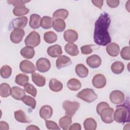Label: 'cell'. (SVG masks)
Instances as JSON below:
<instances>
[{
    "mask_svg": "<svg viewBox=\"0 0 130 130\" xmlns=\"http://www.w3.org/2000/svg\"><path fill=\"white\" fill-rule=\"evenodd\" d=\"M52 108L49 105H44L42 106L39 111V115L40 117L45 120L50 118L52 116Z\"/></svg>",
    "mask_w": 130,
    "mask_h": 130,
    "instance_id": "cell-18",
    "label": "cell"
},
{
    "mask_svg": "<svg viewBox=\"0 0 130 130\" xmlns=\"http://www.w3.org/2000/svg\"><path fill=\"white\" fill-rule=\"evenodd\" d=\"M93 46V45H87L83 46L81 47V53L83 54L87 55L91 53L93 51L91 46Z\"/></svg>",
    "mask_w": 130,
    "mask_h": 130,
    "instance_id": "cell-43",
    "label": "cell"
},
{
    "mask_svg": "<svg viewBox=\"0 0 130 130\" xmlns=\"http://www.w3.org/2000/svg\"><path fill=\"white\" fill-rule=\"evenodd\" d=\"M111 18L106 12H103L95 22L93 40L100 46H105L111 43V38L108 32Z\"/></svg>",
    "mask_w": 130,
    "mask_h": 130,
    "instance_id": "cell-1",
    "label": "cell"
},
{
    "mask_svg": "<svg viewBox=\"0 0 130 130\" xmlns=\"http://www.w3.org/2000/svg\"><path fill=\"white\" fill-rule=\"evenodd\" d=\"M72 122V118L68 115L64 116L59 120V125L60 127L63 130L69 129Z\"/></svg>",
    "mask_w": 130,
    "mask_h": 130,
    "instance_id": "cell-23",
    "label": "cell"
},
{
    "mask_svg": "<svg viewBox=\"0 0 130 130\" xmlns=\"http://www.w3.org/2000/svg\"><path fill=\"white\" fill-rule=\"evenodd\" d=\"M12 74V69L8 65L2 66L1 69V76L4 79H7L10 77Z\"/></svg>",
    "mask_w": 130,
    "mask_h": 130,
    "instance_id": "cell-38",
    "label": "cell"
},
{
    "mask_svg": "<svg viewBox=\"0 0 130 130\" xmlns=\"http://www.w3.org/2000/svg\"><path fill=\"white\" fill-rule=\"evenodd\" d=\"M47 54L51 57H57L59 56L62 53L61 47L58 44L50 46L47 48Z\"/></svg>",
    "mask_w": 130,
    "mask_h": 130,
    "instance_id": "cell-16",
    "label": "cell"
},
{
    "mask_svg": "<svg viewBox=\"0 0 130 130\" xmlns=\"http://www.w3.org/2000/svg\"><path fill=\"white\" fill-rule=\"evenodd\" d=\"M20 54L22 57L27 59H31L35 55V51L33 47L26 46L21 49Z\"/></svg>",
    "mask_w": 130,
    "mask_h": 130,
    "instance_id": "cell-26",
    "label": "cell"
},
{
    "mask_svg": "<svg viewBox=\"0 0 130 130\" xmlns=\"http://www.w3.org/2000/svg\"><path fill=\"white\" fill-rule=\"evenodd\" d=\"M80 104L77 102H72L69 100L64 101L62 103V108L67 115L72 117L78 110Z\"/></svg>",
    "mask_w": 130,
    "mask_h": 130,
    "instance_id": "cell-4",
    "label": "cell"
},
{
    "mask_svg": "<svg viewBox=\"0 0 130 130\" xmlns=\"http://www.w3.org/2000/svg\"><path fill=\"white\" fill-rule=\"evenodd\" d=\"M114 109L112 108H110V107H108L104 108L101 111L100 115L101 116L102 120L104 123H111L114 120Z\"/></svg>",
    "mask_w": 130,
    "mask_h": 130,
    "instance_id": "cell-6",
    "label": "cell"
},
{
    "mask_svg": "<svg viewBox=\"0 0 130 130\" xmlns=\"http://www.w3.org/2000/svg\"><path fill=\"white\" fill-rule=\"evenodd\" d=\"M28 19L26 16L20 17L14 19L12 22V26L14 29H23L27 23Z\"/></svg>",
    "mask_w": 130,
    "mask_h": 130,
    "instance_id": "cell-15",
    "label": "cell"
},
{
    "mask_svg": "<svg viewBox=\"0 0 130 130\" xmlns=\"http://www.w3.org/2000/svg\"><path fill=\"white\" fill-rule=\"evenodd\" d=\"M31 79L34 83L39 87H43L46 83L45 78L43 76L36 72L32 73Z\"/></svg>",
    "mask_w": 130,
    "mask_h": 130,
    "instance_id": "cell-21",
    "label": "cell"
},
{
    "mask_svg": "<svg viewBox=\"0 0 130 130\" xmlns=\"http://www.w3.org/2000/svg\"><path fill=\"white\" fill-rule=\"evenodd\" d=\"M23 103L27 106L30 107L32 109H35L36 106V100L29 95H25L22 100Z\"/></svg>",
    "mask_w": 130,
    "mask_h": 130,
    "instance_id": "cell-39",
    "label": "cell"
},
{
    "mask_svg": "<svg viewBox=\"0 0 130 130\" xmlns=\"http://www.w3.org/2000/svg\"><path fill=\"white\" fill-rule=\"evenodd\" d=\"M92 3L96 7L99 8V9H101L103 5V3L104 1L103 0H101V1H91Z\"/></svg>",
    "mask_w": 130,
    "mask_h": 130,
    "instance_id": "cell-47",
    "label": "cell"
},
{
    "mask_svg": "<svg viewBox=\"0 0 130 130\" xmlns=\"http://www.w3.org/2000/svg\"><path fill=\"white\" fill-rule=\"evenodd\" d=\"M64 50L68 54L73 56L77 55L79 53L78 46L73 43H67L64 46Z\"/></svg>",
    "mask_w": 130,
    "mask_h": 130,
    "instance_id": "cell-22",
    "label": "cell"
},
{
    "mask_svg": "<svg viewBox=\"0 0 130 130\" xmlns=\"http://www.w3.org/2000/svg\"><path fill=\"white\" fill-rule=\"evenodd\" d=\"M49 86L51 90L54 92H59L62 90L63 85L61 82L57 79L52 78L50 80Z\"/></svg>",
    "mask_w": 130,
    "mask_h": 130,
    "instance_id": "cell-24",
    "label": "cell"
},
{
    "mask_svg": "<svg viewBox=\"0 0 130 130\" xmlns=\"http://www.w3.org/2000/svg\"><path fill=\"white\" fill-rule=\"evenodd\" d=\"M81 129V125L78 123H75L71 125L69 128L70 130H80Z\"/></svg>",
    "mask_w": 130,
    "mask_h": 130,
    "instance_id": "cell-48",
    "label": "cell"
},
{
    "mask_svg": "<svg viewBox=\"0 0 130 130\" xmlns=\"http://www.w3.org/2000/svg\"><path fill=\"white\" fill-rule=\"evenodd\" d=\"M29 78L28 76L24 74H19L17 75L15 79V83L19 85L24 86V85L28 83Z\"/></svg>",
    "mask_w": 130,
    "mask_h": 130,
    "instance_id": "cell-37",
    "label": "cell"
},
{
    "mask_svg": "<svg viewBox=\"0 0 130 130\" xmlns=\"http://www.w3.org/2000/svg\"><path fill=\"white\" fill-rule=\"evenodd\" d=\"M24 90L28 93L31 94L32 96L36 97L37 91L36 88L31 84L30 83H26L24 86Z\"/></svg>",
    "mask_w": 130,
    "mask_h": 130,
    "instance_id": "cell-40",
    "label": "cell"
},
{
    "mask_svg": "<svg viewBox=\"0 0 130 130\" xmlns=\"http://www.w3.org/2000/svg\"><path fill=\"white\" fill-rule=\"evenodd\" d=\"M106 51L108 54L112 57L117 56L120 51V47L119 45L115 43H110L106 47Z\"/></svg>",
    "mask_w": 130,
    "mask_h": 130,
    "instance_id": "cell-19",
    "label": "cell"
},
{
    "mask_svg": "<svg viewBox=\"0 0 130 130\" xmlns=\"http://www.w3.org/2000/svg\"><path fill=\"white\" fill-rule=\"evenodd\" d=\"M41 18L40 16L37 14H31L30 16L29 22V26L33 29H37L41 26Z\"/></svg>",
    "mask_w": 130,
    "mask_h": 130,
    "instance_id": "cell-20",
    "label": "cell"
},
{
    "mask_svg": "<svg viewBox=\"0 0 130 130\" xmlns=\"http://www.w3.org/2000/svg\"><path fill=\"white\" fill-rule=\"evenodd\" d=\"M46 126L49 129H60V127L54 121L51 120H46Z\"/></svg>",
    "mask_w": 130,
    "mask_h": 130,
    "instance_id": "cell-42",
    "label": "cell"
},
{
    "mask_svg": "<svg viewBox=\"0 0 130 130\" xmlns=\"http://www.w3.org/2000/svg\"><path fill=\"white\" fill-rule=\"evenodd\" d=\"M75 72L76 74L80 78H85L88 76V70L83 64H78L75 67Z\"/></svg>",
    "mask_w": 130,
    "mask_h": 130,
    "instance_id": "cell-25",
    "label": "cell"
},
{
    "mask_svg": "<svg viewBox=\"0 0 130 130\" xmlns=\"http://www.w3.org/2000/svg\"><path fill=\"white\" fill-rule=\"evenodd\" d=\"M69 15L68 10L64 9H60L56 10L53 14V18L55 19H66Z\"/></svg>",
    "mask_w": 130,
    "mask_h": 130,
    "instance_id": "cell-33",
    "label": "cell"
},
{
    "mask_svg": "<svg viewBox=\"0 0 130 130\" xmlns=\"http://www.w3.org/2000/svg\"><path fill=\"white\" fill-rule=\"evenodd\" d=\"M57 39V36L56 34L52 31H49L46 32L44 34V41L49 44H52L56 42Z\"/></svg>",
    "mask_w": 130,
    "mask_h": 130,
    "instance_id": "cell-32",
    "label": "cell"
},
{
    "mask_svg": "<svg viewBox=\"0 0 130 130\" xmlns=\"http://www.w3.org/2000/svg\"><path fill=\"white\" fill-rule=\"evenodd\" d=\"M72 64L71 59L66 55L58 56L56 60V67L58 69L68 67Z\"/></svg>",
    "mask_w": 130,
    "mask_h": 130,
    "instance_id": "cell-13",
    "label": "cell"
},
{
    "mask_svg": "<svg viewBox=\"0 0 130 130\" xmlns=\"http://www.w3.org/2000/svg\"><path fill=\"white\" fill-rule=\"evenodd\" d=\"M52 26L55 31L57 32H61L64 30L66 25L63 20L56 19L53 20Z\"/></svg>",
    "mask_w": 130,
    "mask_h": 130,
    "instance_id": "cell-29",
    "label": "cell"
},
{
    "mask_svg": "<svg viewBox=\"0 0 130 130\" xmlns=\"http://www.w3.org/2000/svg\"><path fill=\"white\" fill-rule=\"evenodd\" d=\"M29 11V10L25 6H21L15 7L13 10V13L16 16H21L26 15L28 13Z\"/></svg>",
    "mask_w": 130,
    "mask_h": 130,
    "instance_id": "cell-35",
    "label": "cell"
},
{
    "mask_svg": "<svg viewBox=\"0 0 130 130\" xmlns=\"http://www.w3.org/2000/svg\"><path fill=\"white\" fill-rule=\"evenodd\" d=\"M19 69L26 74H32L36 71V68L32 62L28 60H23L19 64Z\"/></svg>",
    "mask_w": 130,
    "mask_h": 130,
    "instance_id": "cell-8",
    "label": "cell"
},
{
    "mask_svg": "<svg viewBox=\"0 0 130 130\" xmlns=\"http://www.w3.org/2000/svg\"><path fill=\"white\" fill-rule=\"evenodd\" d=\"M110 101L114 104L118 105L122 103L124 100V93L118 90L112 91L109 96Z\"/></svg>",
    "mask_w": 130,
    "mask_h": 130,
    "instance_id": "cell-9",
    "label": "cell"
},
{
    "mask_svg": "<svg viewBox=\"0 0 130 130\" xmlns=\"http://www.w3.org/2000/svg\"><path fill=\"white\" fill-rule=\"evenodd\" d=\"M63 38L69 43H73L78 39V34L74 30L68 29L63 33Z\"/></svg>",
    "mask_w": 130,
    "mask_h": 130,
    "instance_id": "cell-17",
    "label": "cell"
},
{
    "mask_svg": "<svg viewBox=\"0 0 130 130\" xmlns=\"http://www.w3.org/2000/svg\"><path fill=\"white\" fill-rule=\"evenodd\" d=\"M29 1H20V0H16V1H13V0H10L8 1L7 2L10 5H12L13 6L16 7L21 6H25V4L26 3H27Z\"/></svg>",
    "mask_w": 130,
    "mask_h": 130,
    "instance_id": "cell-44",
    "label": "cell"
},
{
    "mask_svg": "<svg viewBox=\"0 0 130 130\" xmlns=\"http://www.w3.org/2000/svg\"><path fill=\"white\" fill-rule=\"evenodd\" d=\"M109 107V104L106 103V102H101L100 103L96 106V112L98 114L100 115L101 114V111L105 108Z\"/></svg>",
    "mask_w": 130,
    "mask_h": 130,
    "instance_id": "cell-45",
    "label": "cell"
},
{
    "mask_svg": "<svg viewBox=\"0 0 130 130\" xmlns=\"http://www.w3.org/2000/svg\"><path fill=\"white\" fill-rule=\"evenodd\" d=\"M124 64L121 61H115L111 65V70L115 74H120L124 70Z\"/></svg>",
    "mask_w": 130,
    "mask_h": 130,
    "instance_id": "cell-31",
    "label": "cell"
},
{
    "mask_svg": "<svg viewBox=\"0 0 130 130\" xmlns=\"http://www.w3.org/2000/svg\"><path fill=\"white\" fill-rule=\"evenodd\" d=\"M107 4L108 6L112 8H116L117 7L119 4V1H110V0H107L106 1Z\"/></svg>",
    "mask_w": 130,
    "mask_h": 130,
    "instance_id": "cell-46",
    "label": "cell"
},
{
    "mask_svg": "<svg viewBox=\"0 0 130 130\" xmlns=\"http://www.w3.org/2000/svg\"><path fill=\"white\" fill-rule=\"evenodd\" d=\"M25 32L23 29H14L10 34V40L15 44L19 43L23 39Z\"/></svg>",
    "mask_w": 130,
    "mask_h": 130,
    "instance_id": "cell-10",
    "label": "cell"
},
{
    "mask_svg": "<svg viewBox=\"0 0 130 130\" xmlns=\"http://www.w3.org/2000/svg\"><path fill=\"white\" fill-rule=\"evenodd\" d=\"M86 63L91 68L95 69L99 68L101 66L102 60L99 55L94 54L87 57Z\"/></svg>",
    "mask_w": 130,
    "mask_h": 130,
    "instance_id": "cell-12",
    "label": "cell"
},
{
    "mask_svg": "<svg viewBox=\"0 0 130 130\" xmlns=\"http://www.w3.org/2000/svg\"><path fill=\"white\" fill-rule=\"evenodd\" d=\"M92 83L96 88H102L106 84V79L105 76L101 74L95 75L92 79Z\"/></svg>",
    "mask_w": 130,
    "mask_h": 130,
    "instance_id": "cell-11",
    "label": "cell"
},
{
    "mask_svg": "<svg viewBox=\"0 0 130 130\" xmlns=\"http://www.w3.org/2000/svg\"><path fill=\"white\" fill-rule=\"evenodd\" d=\"M14 116L15 119L21 123H30L28 117L26 116L25 113L21 110H19L14 112Z\"/></svg>",
    "mask_w": 130,
    "mask_h": 130,
    "instance_id": "cell-28",
    "label": "cell"
},
{
    "mask_svg": "<svg viewBox=\"0 0 130 130\" xmlns=\"http://www.w3.org/2000/svg\"><path fill=\"white\" fill-rule=\"evenodd\" d=\"M25 44L26 46L36 47L38 46L41 42L40 35L35 31H32L26 37Z\"/></svg>",
    "mask_w": 130,
    "mask_h": 130,
    "instance_id": "cell-5",
    "label": "cell"
},
{
    "mask_svg": "<svg viewBox=\"0 0 130 130\" xmlns=\"http://www.w3.org/2000/svg\"><path fill=\"white\" fill-rule=\"evenodd\" d=\"M68 88L72 91H77L81 87V83L80 81L75 78L70 79L67 82Z\"/></svg>",
    "mask_w": 130,
    "mask_h": 130,
    "instance_id": "cell-27",
    "label": "cell"
},
{
    "mask_svg": "<svg viewBox=\"0 0 130 130\" xmlns=\"http://www.w3.org/2000/svg\"><path fill=\"white\" fill-rule=\"evenodd\" d=\"M53 20L52 18L45 16L41 19V26L44 29H49L52 27Z\"/></svg>",
    "mask_w": 130,
    "mask_h": 130,
    "instance_id": "cell-36",
    "label": "cell"
},
{
    "mask_svg": "<svg viewBox=\"0 0 130 130\" xmlns=\"http://www.w3.org/2000/svg\"><path fill=\"white\" fill-rule=\"evenodd\" d=\"M11 95L14 99L22 100L26 95L25 90L18 86H14L11 88Z\"/></svg>",
    "mask_w": 130,
    "mask_h": 130,
    "instance_id": "cell-14",
    "label": "cell"
},
{
    "mask_svg": "<svg viewBox=\"0 0 130 130\" xmlns=\"http://www.w3.org/2000/svg\"><path fill=\"white\" fill-rule=\"evenodd\" d=\"M83 125L85 130H95L96 128L97 124L93 118H88L84 120Z\"/></svg>",
    "mask_w": 130,
    "mask_h": 130,
    "instance_id": "cell-30",
    "label": "cell"
},
{
    "mask_svg": "<svg viewBox=\"0 0 130 130\" xmlns=\"http://www.w3.org/2000/svg\"><path fill=\"white\" fill-rule=\"evenodd\" d=\"M9 128V124L5 121H2L0 122V129H8Z\"/></svg>",
    "mask_w": 130,
    "mask_h": 130,
    "instance_id": "cell-49",
    "label": "cell"
},
{
    "mask_svg": "<svg viewBox=\"0 0 130 130\" xmlns=\"http://www.w3.org/2000/svg\"><path fill=\"white\" fill-rule=\"evenodd\" d=\"M50 67V62L46 58H40L36 62V69L40 72H46L49 71Z\"/></svg>",
    "mask_w": 130,
    "mask_h": 130,
    "instance_id": "cell-7",
    "label": "cell"
},
{
    "mask_svg": "<svg viewBox=\"0 0 130 130\" xmlns=\"http://www.w3.org/2000/svg\"><path fill=\"white\" fill-rule=\"evenodd\" d=\"M121 57L124 60H129L130 59L129 47L126 46L123 47L120 52Z\"/></svg>",
    "mask_w": 130,
    "mask_h": 130,
    "instance_id": "cell-41",
    "label": "cell"
},
{
    "mask_svg": "<svg viewBox=\"0 0 130 130\" xmlns=\"http://www.w3.org/2000/svg\"><path fill=\"white\" fill-rule=\"evenodd\" d=\"M76 96L84 101L85 102L90 103L94 102L97 98L98 95L95 93L94 90L91 88H85L79 92Z\"/></svg>",
    "mask_w": 130,
    "mask_h": 130,
    "instance_id": "cell-3",
    "label": "cell"
},
{
    "mask_svg": "<svg viewBox=\"0 0 130 130\" xmlns=\"http://www.w3.org/2000/svg\"><path fill=\"white\" fill-rule=\"evenodd\" d=\"M11 87L6 83H2L0 85V95L3 98H7L11 94Z\"/></svg>",
    "mask_w": 130,
    "mask_h": 130,
    "instance_id": "cell-34",
    "label": "cell"
},
{
    "mask_svg": "<svg viewBox=\"0 0 130 130\" xmlns=\"http://www.w3.org/2000/svg\"><path fill=\"white\" fill-rule=\"evenodd\" d=\"M129 104L125 103L116 107L115 112L114 113V119L119 123L124 124L129 121Z\"/></svg>",
    "mask_w": 130,
    "mask_h": 130,
    "instance_id": "cell-2",
    "label": "cell"
},
{
    "mask_svg": "<svg viewBox=\"0 0 130 130\" xmlns=\"http://www.w3.org/2000/svg\"><path fill=\"white\" fill-rule=\"evenodd\" d=\"M26 129H27V130H28V129H38V130H39L40 128L38 126H37L35 125H29L28 126H27L26 127Z\"/></svg>",
    "mask_w": 130,
    "mask_h": 130,
    "instance_id": "cell-50",
    "label": "cell"
}]
</instances>
